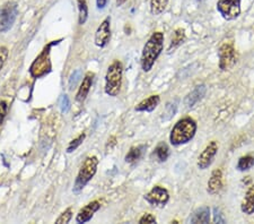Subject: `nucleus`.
<instances>
[{
	"mask_svg": "<svg viewBox=\"0 0 254 224\" xmlns=\"http://www.w3.org/2000/svg\"><path fill=\"white\" fill-rule=\"evenodd\" d=\"M164 49V34L162 32H155L151 34L142 49L141 68L143 72L148 73L153 69L159 55Z\"/></svg>",
	"mask_w": 254,
	"mask_h": 224,
	"instance_id": "nucleus-1",
	"label": "nucleus"
},
{
	"mask_svg": "<svg viewBox=\"0 0 254 224\" xmlns=\"http://www.w3.org/2000/svg\"><path fill=\"white\" fill-rule=\"evenodd\" d=\"M196 133V122L190 117L183 118V119L176 122L172 129L170 135V142L172 145L179 146L189 143L194 137Z\"/></svg>",
	"mask_w": 254,
	"mask_h": 224,
	"instance_id": "nucleus-2",
	"label": "nucleus"
},
{
	"mask_svg": "<svg viewBox=\"0 0 254 224\" xmlns=\"http://www.w3.org/2000/svg\"><path fill=\"white\" fill-rule=\"evenodd\" d=\"M124 66L119 60L110 65L105 76V93L110 96H117L121 91Z\"/></svg>",
	"mask_w": 254,
	"mask_h": 224,
	"instance_id": "nucleus-3",
	"label": "nucleus"
},
{
	"mask_svg": "<svg viewBox=\"0 0 254 224\" xmlns=\"http://www.w3.org/2000/svg\"><path fill=\"white\" fill-rule=\"evenodd\" d=\"M98 160L96 156H88L85 158V161L81 164L79 172L77 174L75 185H73L72 191L75 194H79L84 187L92 180L93 177L95 176L97 171Z\"/></svg>",
	"mask_w": 254,
	"mask_h": 224,
	"instance_id": "nucleus-4",
	"label": "nucleus"
},
{
	"mask_svg": "<svg viewBox=\"0 0 254 224\" xmlns=\"http://www.w3.org/2000/svg\"><path fill=\"white\" fill-rule=\"evenodd\" d=\"M58 43V41H53L52 43L48 44V46L43 49V51L36 57V59L33 61V64L30 67V74L34 77V78H40L48 75L51 72L52 65L50 60V50L53 44Z\"/></svg>",
	"mask_w": 254,
	"mask_h": 224,
	"instance_id": "nucleus-5",
	"label": "nucleus"
},
{
	"mask_svg": "<svg viewBox=\"0 0 254 224\" xmlns=\"http://www.w3.org/2000/svg\"><path fill=\"white\" fill-rule=\"evenodd\" d=\"M18 15V7L15 1H7L0 8V32L5 33L13 27Z\"/></svg>",
	"mask_w": 254,
	"mask_h": 224,
	"instance_id": "nucleus-6",
	"label": "nucleus"
},
{
	"mask_svg": "<svg viewBox=\"0 0 254 224\" xmlns=\"http://www.w3.org/2000/svg\"><path fill=\"white\" fill-rule=\"evenodd\" d=\"M219 68L223 72L231 71L237 64V54L232 43H224L218 51Z\"/></svg>",
	"mask_w": 254,
	"mask_h": 224,
	"instance_id": "nucleus-7",
	"label": "nucleus"
},
{
	"mask_svg": "<svg viewBox=\"0 0 254 224\" xmlns=\"http://www.w3.org/2000/svg\"><path fill=\"white\" fill-rule=\"evenodd\" d=\"M241 1L242 0H218L217 10L224 19H236L241 15Z\"/></svg>",
	"mask_w": 254,
	"mask_h": 224,
	"instance_id": "nucleus-8",
	"label": "nucleus"
},
{
	"mask_svg": "<svg viewBox=\"0 0 254 224\" xmlns=\"http://www.w3.org/2000/svg\"><path fill=\"white\" fill-rule=\"evenodd\" d=\"M145 199L151 206L164 207L170 201V194L163 187L155 186L148 194L145 195Z\"/></svg>",
	"mask_w": 254,
	"mask_h": 224,
	"instance_id": "nucleus-9",
	"label": "nucleus"
},
{
	"mask_svg": "<svg viewBox=\"0 0 254 224\" xmlns=\"http://www.w3.org/2000/svg\"><path fill=\"white\" fill-rule=\"evenodd\" d=\"M217 152H218V143L216 141H211L198 157V162H196L198 168L200 170L208 169L211 165L212 161H214Z\"/></svg>",
	"mask_w": 254,
	"mask_h": 224,
	"instance_id": "nucleus-10",
	"label": "nucleus"
},
{
	"mask_svg": "<svg viewBox=\"0 0 254 224\" xmlns=\"http://www.w3.org/2000/svg\"><path fill=\"white\" fill-rule=\"evenodd\" d=\"M111 39V18L106 17L98 26L95 33V44L100 48H104Z\"/></svg>",
	"mask_w": 254,
	"mask_h": 224,
	"instance_id": "nucleus-11",
	"label": "nucleus"
},
{
	"mask_svg": "<svg viewBox=\"0 0 254 224\" xmlns=\"http://www.w3.org/2000/svg\"><path fill=\"white\" fill-rule=\"evenodd\" d=\"M223 189V172L220 169L212 171L210 178L208 180L207 191L210 195H217Z\"/></svg>",
	"mask_w": 254,
	"mask_h": 224,
	"instance_id": "nucleus-12",
	"label": "nucleus"
},
{
	"mask_svg": "<svg viewBox=\"0 0 254 224\" xmlns=\"http://www.w3.org/2000/svg\"><path fill=\"white\" fill-rule=\"evenodd\" d=\"M100 207H101V204L97 201H94V202H91L89 204H87V205L83 207V209L79 211V213L77 214L76 222L77 223H86V222L91 221L93 215L95 214V212L100 210Z\"/></svg>",
	"mask_w": 254,
	"mask_h": 224,
	"instance_id": "nucleus-13",
	"label": "nucleus"
},
{
	"mask_svg": "<svg viewBox=\"0 0 254 224\" xmlns=\"http://www.w3.org/2000/svg\"><path fill=\"white\" fill-rule=\"evenodd\" d=\"M206 92H207V87L204 86L203 84L196 85L193 91L190 92L189 94L187 95L186 100H184V105H186L187 108L194 107L199 101H201L203 99V96L206 95Z\"/></svg>",
	"mask_w": 254,
	"mask_h": 224,
	"instance_id": "nucleus-14",
	"label": "nucleus"
},
{
	"mask_svg": "<svg viewBox=\"0 0 254 224\" xmlns=\"http://www.w3.org/2000/svg\"><path fill=\"white\" fill-rule=\"evenodd\" d=\"M159 102H161V97L158 95H150L149 97H147V99L141 101L140 103L134 108V110L138 112H151L157 108Z\"/></svg>",
	"mask_w": 254,
	"mask_h": 224,
	"instance_id": "nucleus-15",
	"label": "nucleus"
},
{
	"mask_svg": "<svg viewBox=\"0 0 254 224\" xmlns=\"http://www.w3.org/2000/svg\"><path fill=\"white\" fill-rule=\"evenodd\" d=\"M93 80H94L93 73H87L85 76V78L83 79V83H81L78 92H77V95H76L77 101L83 102L86 99V96L88 95L89 89H91L92 85H93Z\"/></svg>",
	"mask_w": 254,
	"mask_h": 224,
	"instance_id": "nucleus-16",
	"label": "nucleus"
},
{
	"mask_svg": "<svg viewBox=\"0 0 254 224\" xmlns=\"http://www.w3.org/2000/svg\"><path fill=\"white\" fill-rule=\"evenodd\" d=\"M241 210L247 215L254 214V185L250 186V188L247 190L245 197L242 202Z\"/></svg>",
	"mask_w": 254,
	"mask_h": 224,
	"instance_id": "nucleus-17",
	"label": "nucleus"
},
{
	"mask_svg": "<svg viewBox=\"0 0 254 224\" xmlns=\"http://www.w3.org/2000/svg\"><path fill=\"white\" fill-rule=\"evenodd\" d=\"M190 221L191 223H209V221H210V210H209V207L203 206L196 210L191 217Z\"/></svg>",
	"mask_w": 254,
	"mask_h": 224,
	"instance_id": "nucleus-18",
	"label": "nucleus"
},
{
	"mask_svg": "<svg viewBox=\"0 0 254 224\" xmlns=\"http://www.w3.org/2000/svg\"><path fill=\"white\" fill-rule=\"evenodd\" d=\"M184 40H186V31H184L183 28H178V30H175L173 35H172V40H171V44L169 47V51L171 52L172 49L174 50L175 48L181 46V44L184 42Z\"/></svg>",
	"mask_w": 254,
	"mask_h": 224,
	"instance_id": "nucleus-19",
	"label": "nucleus"
},
{
	"mask_svg": "<svg viewBox=\"0 0 254 224\" xmlns=\"http://www.w3.org/2000/svg\"><path fill=\"white\" fill-rule=\"evenodd\" d=\"M170 0H150V13L153 15H161L166 9Z\"/></svg>",
	"mask_w": 254,
	"mask_h": 224,
	"instance_id": "nucleus-20",
	"label": "nucleus"
},
{
	"mask_svg": "<svg viewBox=\"0 0 254 224\" xmlns=\"http://www.w3.org/2000/svg\"><path fill=\"white\" fill-rule=\"evenodd\" d=\"M143 149L145 146H138V148H131L130 150L128 152V154L126 155V162L128 163H134L137 162L139 158L141 157Z\"/></svg>",
	"mask_w": 254,
	"mask_h": 224,
	"instance_id": "nucleus-21",
	"label": "nucleus"
},
{
	"mask_svg": "<svg viewBox=\"0 0 254 224\" xmlns=\"http://www.w3.org/2000/svg\"><path fill=\"white\" fill-rule=\"evenodd\" d=\"M155 156L157 157L158 161L161 162H165L167 160V157L170 155V149L167 148V145L165 143H161V144L157 145V148L155 149Z\"/></svg>",
	"mask_w": 254,
	"mask_h": 224,
	"instance_id": "nucleus-22",
	"label": "nucleus"
},
{
	"mask_svg": "<svg viewBox=\"0 0 254 224\" xmlns=\"http://www.w3.org/2000/svg\"><path fill=\"white\" fill-rule=\"evenodd\" d=\"M77 6H78V10H79V18L78 22L80 25L86 23V20L88 18V7H87V2L86 0H77Z\"/></svg>",
	"mask_w": 254,
	"mask_h": 224,
	"instance_id": "nucleus-23",
	"label": "nucleus"
},
{
	"mask_svg": "<svg viewBox=\"0 0 254 224\" xmlns=\"http://www.w3.org/2000/svg\"><path fill=\"white\" fill-rule=\"evenodd\" d=\"M254 165V156L252 155H245L242 156L239 163H237V169L240 171H247L250 170Z\"/></svg>",
	"mask_w": 254,
	"mask_h": 224,
	"instance_id": "nucleus-24",
	"label": "nucleus"
},
{
	"mask_svg": "<svg viewBox=\"0 0 254 224\" xmlns=\"http://www.w3.org/2000/svg\"><path fill=\"white\" fill-rule=\"evenodd\" d=\"M81 78V71L80 69H76L75 72H72V74L69 77V89L72 91L73 88L77 86L78 81Z\"/></svg>",
	"mask_w": 254,
	"mask_h": 224,
	"instance_id": "nucleus-25",
	"label": "nucleus"
},
{
	"mask_svg": "<svg viewBox=\"0 0 254 224\" xmlns=\"http://www.w3.org/2000/svg\"><path fill=\"white\" fill-rule=\"evenodd\" d=\"M85 137H86L85 134H81V135H79L78 137L75 138V140L71 141L70 144H69V146H68V149H67V152L68 153H71L75 149H77V148H78V146H80L81 144H83Z\"/></svg>",
	"mask_w": 254,
	"mask_h": 224,
	"instance_id": "nucleus-26",
	"label": "nucleus"
},
{
	"mask_svg": "<svg viewBox=\"0 0 254 224\" xmlns=\"http://www.w3.org/2000/svg\"><path fill=\"white\" fill-rule=\"evenodd\" d=\"M72 218V210L71 209H67L64 213L60 214V217L56 220V223H69Z\"/></svg>",
	"mask_w": 254,
	"mask_h": 224,
	"instance_id": "nucleus-27",
	"label": "nucleus"
},
{
	"mask_svg": "<svg viewBox=\"0 0 254 224\" xmlns=\"http://www.w3.org/2000/svg\"><path fill=\"white\" fill-rule=\"evenodd\" d=\"M59 107L61 109V111H63L64 113L68 112L69 109H70V101H69V97L65 94H63L60 96Z\"/></svg>",
	"mask_w": 254,
	"mask_h": 224,
	"instance_id": "nucleus-28",
	"label": "nucleus"
},
{
	"mask_svg": "<svg viewBox=\"0 0 254 224\" xmlns=\"http://www.w3.org/2000/svg\"><path fill=\"white\" fill-rule=\"evenodd\" d=\"M7 111H8V104L6 101H0V126L3 122V119H5V117L7 115Z\"/></svg>",
	"mask_w": 254,
	"mask_h": 224,
	"instance_id": "nucleus-29",
	"label": "nucleus"
},
{
	"mask_svg": "<svg viewBox=\"0 0 254 224\" xmlns=\"http://www.w3.org/2000/svg\"><path fill=\"white\" fill-rule=\"evenodd\" d=\"M8 54H9V52H8V49L6 47H0V71H1V68L6 63Z\"/></svg>",
	"mask_w": 254,
	"mask_h": 224,
	"instance_id": "nucleus-30",
	"label": "nucleus"
},
{
	"mask_svg": "<svg viewBox=\"0 0 254 224\" xmlns=\"http://www.w3.org/2000/svg\"><path fill=\"white\" fill-rule=\"evenodd\" d=\"M139 223H140V224H143V223L153 224V223H156V219H155V217H154L153 214L146 213V214L142 215V217L140 218V220H139Z\"/></svg>",
	"mask_w": 254,
	"mask_h": 224,
	"instance_id": "nucleus-31",
	"label": "nucleus"
},
{
	"mask_svg": "<svg viewBox=\"0 0 254 224\" xmlns=\"http://www.w3.org/2000/svg\"><path fill=\"white\" fill-rule=\"evenodd\" d=\"M176 109H178V105H176V103H173V104L169 103L166 105V111H165V113H164V115H169L166 119H170V118H172L175 115Z\"/></svg>",
	"mask_w": 254,
	"mask_h": 224,
	"instance_id": "nucleus-32",
	"label": "nucleus"
},
{
	"mask_svg": "<svg viewBox=\"0 0 254 224\" xmlns=\"http://www.w3.org/2000/svg\"><path fill=\"white\" fill-rule=\"evenodd\" d=\"M214 222L215 223H225L226 222V220H225V218L223 217L222 214V211H220L219 209H216L214 210Z\"/></svg>",
	"mask_w": 254,
	"mask_h": 224,
	"instance_id": "nucleus-33",
	"label": "nucleus"
},
{
	"mask_svg": "<svg viewBox=\"0 0 254 224\" xmlns=\"http://www.w3.org/2000/svg\"><path fill=\"white\" fill-rule=\"evenodd\" d=\"M106 2H108V0H96V5L98 9H103L106 6Z\"/></svg>",
	"mask_w": 254,
	"mask_h": 224,
	"instance_id": "nucleus-34",
	"label": "nucleus"
},
{
	"mask_svg": "<svg viewBox=\"0 0 254 224\" xmlns=\"http://www.w3.org/2000/svg\"><path fill=\"white\" fill-rule=\"evenodd\" d=\"M126 1H127V0H117V6L120 7V6L124 5Z\"/></svg>",
	"mask_w": 254,
	"mask_h": 224,
	"instance_id": "nucleus-35",
	"label": "nucleus"
}]
</instances>
